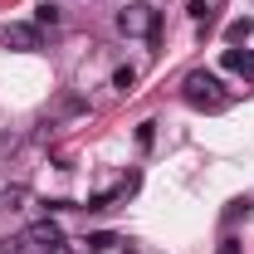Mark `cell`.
Instances as JSON below:
<instances>
[{
  "mask_svg": "<svg viewBox=\"0 0 254 254\" xmlns=\"http://www.w3.org/2000/svg\"><path fill=\"white\" fill-rule=\"evenodd\" d=\"M220 254H245V250H240L235 240H225V245H220Z\"/></svg>",
  "mask_w": 254,
  "mask_h": 254,
  "instance_id": "cell-10",
  "label": "cell"
},
{
  "mask_svg": "<svg viewBox=\"0 0 254 254\" xmlns=\"http://www.w3.org/2000/svg\"><path fill=\"white\" fill-rule=\"evenodd\" d=\"M5 44H15V49L34 54L44 39H39V25H5Z\"/></svg>",
  "mask_w": 254,
  "mask_h": 254,
  "instance_id": "cell-3",
  "label": "cell"
},
{
  "mask_svg": "<svg viewBox=\"0 0 254 254\" xmlns=\"http://www.w3.org/2000/svg\"><path fill=\"white\" fill-rule=\"evenodd\" d=\"M113 83H118V88H123V93H127V88L137 83V73H132V68H118V73H113Z\"/></svg>",
  "mask_w": 254,
  "mask_h": 254,
  "instance_id": "cell-7",
  "label": "cell"
},
{
  "mask_svg": "<svg viewBox=\"0 0 254 254\" xmlns=\"http://www.w3.org/2000/svg\"><path fill=\"white\" fill-rule=\"evenodd\" d=\"M181 88H186V103H195V108H220V103H225V98H220V78H215V73H200V68L186 73Z\"/></svg>",
  "mask_w": 254,
  "mask_h": 254,
  "instance_id": "cell-1",
  "label": "cell"
},
{
  "mask_svg": "<svg viewBox=\"0 0 254 254\" xmlns=\"http://www.w3.org/2000/svg\"><path fill=\"white\" fill-rule=\"evenodd\" d=\"M113 245H118L113 235H88V250H113Z\"/></svg>",
  "mask_w": 254,
  "mask_h": 254,
  "instance_id": "cell-8",
  "label": "cell"
},
{
  "mask_svg": "<svg viewBox=\"0 0 254 254\" xmlns=\"http://www.w3.org/2000/svg\"><path fill=\"white\" fill-rule=\"evenodd\" d=\"M25 240H34V245H44V250H54V245H64V235H59V225L54 220H39L30 230V235H25Z\"/></svg>",
  "mask_w": 254,
  "mask_h": 254,
  "instance_id": "cell-4",
  "label": "cell"
},
{
  "mask_svg": "<svg viewBox=\"0 0 254 254\" xmlns=\"http://www.w3.org/2000/svg\"><path fill=\"white\" fill-rule=\"evenodd\" d=\"M44 254H68V245H54V250H44Z\"/></svg>",
  "mask_w": 254,
  "mask_h": 254,
  "instance_id": "cell-11",
  "label": "cell"
},
{
  "mask_svg": "<svg viewBox=\"0 0 254 254\" xmlns=\"http://www.w3.org/2000/svg\"><path fill=\"white\" fill-rule=\"evenodd\" d=\"M25 250V240H0V254H20Z\"/></svg>",
  "mask_w": 254,
  "mask_h": 254,
  "instance_id": "cell-9",
  "label": "cell"
},
{
  "mask_svg": "<svg viewBox=\"0 0 254 254\" xmlns=\"http://www.w3.org/2000/svg\"><path fill=\"white\" fill-rule=\"evenodd\" d=\"M118 30H123V34H147V39H157L161 15L152 10V5H127L123 15H118Z\"/></svg>",
  "mask_w": 254,
  "mask_h": 254,
  "instance_id": "cell-2",
  "label": "cell"
},
{
  "mask_svg": "<svg viewBox=\"0 0 254 254\" xmlns=\"http://www.w3.org/2000/svg\"><path fill=\"white\" fill-rule=\"evenodd\" d=\"M34 25H49V30H54V25H59V5H49V0H44V5L34 10Z\"/></svg>",
  "mask_w": 254,
  "mask_h": 254,
  "instance_id": "cell-6",
  "label": "cell"
},
{
  "mask_svg": "<svg viewBox=\"0 0 254 254\" xmlns=\"http://www.w3.org/2000/svg\"><path fill=\"white\" fill-rule=\"evenodd\" d=\"M225 68H230V73L254 78V54H250V49H225Z\"/></svg>",
  "mask_w": 254,
  "mask_h": 254,
  "instance_id": "cell-5",
  "label": "cell"
}]
</instances>
